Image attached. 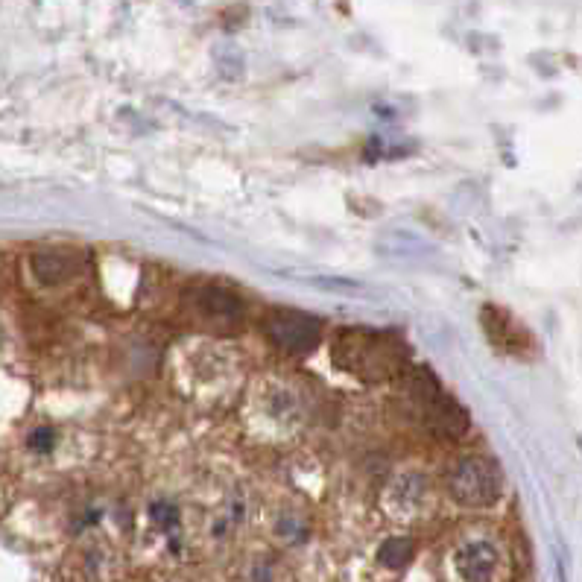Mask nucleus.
I'll use <instances>...</instances> for the list:
<instances>
[{"instance_id":"nucleus-7","label":"nucleus","mask_w":582,"mask_h":582,"mask_svg":"<svg viewBox=\"0 0 582 582\" xmlns=\"http://www.w3.org/2000/svg\"><path fill=\"white\" fill-rule=\"evenodd\" d=\"M454 568L463 582H492L498 571V550L489 542H468L457 553Z\"/></svg>"},{"instance_id":"nucleus-8","label":"nucleus","mask_w":582,"mask_h":582,"mask_svg":"<svg viewBox=\"0 0 582 582\" xmlns=\"http://www.w3.org/2000/svg\"><path fill=\"white\" fill-rule=\"evenodd\" d=\"M33 272L41 284H59L71 275V258H68V252H36Z\"/></svg>"},{"instance_id":"nucleus-6","label":"nucleus","mask_w":582,"mask_h":582,"mask_svg":"<svg viewBox=\"0 0 582 582\" xmlns=\"http://www.w3.org/2000/svg\"><path fill=\"white\" fill-rule=\"evenodd\" d=\"M483 328H486L489 343H492L495 349L509 351V354H521L524 346L533 349L530 334H524V328H521L509 313L501 311V308H495V305H486V308H483Z\"/></svg>"},{"instance_id":"nucleus-4","label":"nucleus","mask_w":582,"mask_h":582,"mask_svg":"<svg viewBox=\"0 0 582 582\" xmlns=\"http://www.w3.org/2000/svg\"><path fill=\"white\" fill-rule=\"evenodd\" d=\"M264 334L275 349L287 354H311L322 343V322L311 313L278 308L264 319Z\"/></svg>"},{"instance_id":"nucleus-2","label":"nucleus","mask_w":582,"mask_h":582,"mask_svg":"<svg viewBox=\"0 0 582 582\" xmlns=\"http://www.w3.org/2000/svg\"><path fill=\"white\" fill-rule=\"evenodd\" d=\"M401 381V398L407 404V413L430 430L439 439H457L471 425L466 407L448 395L439 378L427 366H407Z\"/></svg>"},{"instance_id":"nucleus-3","label":"nucleus","mask_w":582,"mask_h":582,"mask_svg":"<svg viewBox=\"0 0 582 582\" xmlns=\"http://www.w3.org/2000/svg\"><path fill=\"white\" fill-rule=\"evenodd\" d=\"M448 492L460 506L486 509L498 504L504 492V474L489 457H463L448 474Z\"/></svg>"},{"instance_id":"nucleus-5","label":"nucleus","mask_w":582,"mask_h":582,"mask_svg":"<svg viewBox=\"0 0 582 582\" xmlns=\"http://www.w3.org/2000/svg\"><path fill=\"white\" fill-rule=\"evenodd\" d=\"M191 311L211 328H232L243 319V302L226 287H194Z\"/></svg>"},{"instance_id":"nucleus-9","label":"nucleus","mask_w":582,"mask_h":582,"mask_svg":"<svg viewBox=\"0 0 582 582\" xmlns=\"http://www.w3.org/2000/svg\"><path fill=\"white\" fill-rule=\"evenodd\" d=\"M413 550H416V544L410 542V539L395 536V539H387V542L381 544L378 559H381V565H387V568H404V565L413 559Z\"/></svg>"},{"instance_id":"nucleus-10","label":"nucleus","mask_w":582,"mask_h":582,"mask_svg":"<svg viewBox=\"0 0 582 582\" xmlns=\"http://www.w3.org/2000/svg\"><path fill=\"white\" fill-rule=\"evenodd\" d=\"M50 445H53V430L50 427H41L33 433V439H30V448L33 451H50Z\"/></svg>"},{"instance_id":"nucleus-1","label":"nucleus","mask_w":582,"mask_h":582,"mask_svg":"<svg viewBox=\"0 0 582 582\" xmlns=\"http://www.w3.org/2000/svg\"><path fill=\"white\" fill-rule=\"evenodd\" d=\"M331 363L366 384L395 381L410 366V346L398 331L349 325L331 337Z\"/></svg>"}]
</instances>
